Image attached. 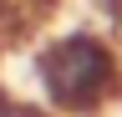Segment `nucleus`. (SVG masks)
<instances>
[{"instance_id": "obj_1", "label": "nucleus", "mask_w": 122, "mask_h": 117, "mask_svg": "<svg viewBox=\"0 0 122 117\" xmlns=\"http://www.w3.org/2000/svg\"><path fill=\"white\" fill-rule=\"evenodd\" d=\"M25 81L51 117H107L122 107V46L86 20L46 31L25 56Z\"/></svg>"}, {"instance_id": "obj_2", "label": "nucleus", "mask_w": 122, "mask_h": 117, "mask_svg": "<svg viewBox=\"0 0 122 117\" xmlns=\"http://www.w3.org/2000/svg\"><path fill=\"white\" fill-rule=\"evenodd\" d=\"M0 117H51V112L36 107V102L20 97V92H10V86H0Z\"/></svg>"}, {"instance_id": "obj_3", "label": "nucleus", "mask_w": 122, "mask_h": 117, "mask_svg": "<svg viewBox=\"0 0 122 117\" xmlns=\"http://www.w3.org/2000/svg\"><path fill=\"white\" fill-rule=\"evenodd\" d=\"M97 5V15H102V31L122 46V0H92Z\"/></svg>"}, {"instance_id": "obj_4", "label": "nucleus", "mask_w": 122, "mask_h": 117, "mask_svg": "<svg viewBox=\"0 0 122 117\" xmlns=\"http://www.w3.org/2000/svg\"><path fill=\"white\" fill-rule=\"evenodd\" d=\"M10 20H15V0H0V31H5Z\"/></svg>"}]
</instances>
